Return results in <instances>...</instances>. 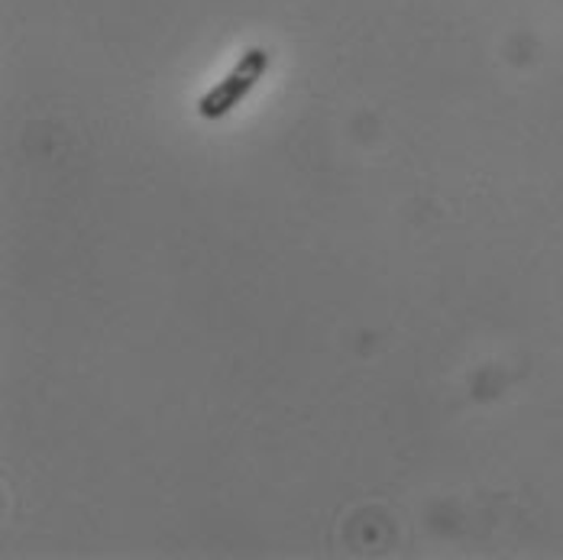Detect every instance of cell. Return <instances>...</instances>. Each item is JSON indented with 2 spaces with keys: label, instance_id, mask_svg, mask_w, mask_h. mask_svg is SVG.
Instances as JSON below:
<instances>
[{
  "label": "cell",
  "instance_id": "1",
  "mask_svg": "<svg viewBox=\"0 0 563 560\" xmlns=\"http://www.w3.org/2000/svg\"><path fill=\"white\" fill-rule=\"evenodd\" d=\"M266 68H269V53L266 50H246L240 62L233 65V72L221 78L201 101H198V113L205 117V120H221L227 113L233 111L256 85H260V78L266 75Z\"/></svg>",
  "mask_w": 563,
  "mask_h": 560
}]
</instances>
